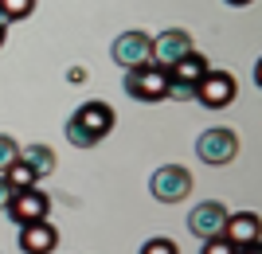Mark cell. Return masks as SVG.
I'll return each mask as SVG.
<instances>
[{
	"instance_id": "obj_5",
	"label": "cell",
	"mask_w": 262,
	"mask_h": 254,
	"mask_svg": "<svg viewBox=\"0 0 262 254\" xmlns=\"http://www.w3.org/2000/svg\"><path fill=\"white\" fill-rule=\"evenodd\" d=\"M110 55H114L118 66H125V71L145 66V63H153V39L145 32H121L118 39H114V47H110Z\"/></svg>"
},
{
	"instance_id": "obj_24",
	"label": "cell",
	"mask_w": 262,
	"mask_h": 254,
	"mask_svg": "<svg viewBox=\"0 0 262 254\" xmlns=\"http://www.w3.org/2000/svg\"><path fill=\"white\" fill-rule=\"evenodd\" d=\"M227 4H235V8H243V4H251V0H227Z\"/></svg>"
},
{
	"instance_id": "obj_17",
	"label": "cell",
	"mask_w": 262,
	"mask_h": 254,
	"mask_svg": "<svg viewBox=\"0 0 262 254\" xmlns=\"http://www.w3.org/2000/svg\"><path fill=\"white\" fill-rule=\"evenodd\" d=\"M12 160H20V145L12 141L8 133H0V172H4Z\"/></svg>"
},
{
	"instance_id": "obj_11",
	"label": "cell",
	"mask_w": 262,
	"mask_h": 254,
	"mask_svg": "<svg viewBox=\"0 0 262 254\" xmlns=\"http://www.w3.org/2000/svg\"><path fill=\"white\" fill-rule=\"evenodd\" d=\"M223 239L235 246H247V243H258V215L254 211H235L231 215L227 211V219H223Z\"/></svg>"
},
{
	"instance_id": "obj_18",
	"label": "cell",
	"mask_w": 262,
	"mask_h": 254,
	"mask_svg": "<svg viewBox=\"0 0 262 254\" xmlns=\"http://www.w3.org/2000/svg\"><path fill=\"white\" fill-rule=\"evenodd\" d=\"M200 254H239V246L227 243L223 235H211V239H204V250Z\"/></svg>"
},
{
	"instance_id": "obj_7",
	"label": "cell",
	"mask_w": 262,
	"mask_h": 254,
	"mask_svg": "<svg viewBox=\"0 0 262 254\" xmlns=\"http://www.w3.org/2000/svg\"><path fill=\"white\" fill-rule=\"evenodd\" d=\"M188 51H196V47H192V35H188L184 28H168V32H161L153 39V63L164 66V71H168L176 59H184Z\"/></svg>"
},
{
	"instance_id": "obj_22",
	"label": "cell",
	"mask_w": 262,
	"mask_h": 254,
	"mask_svg": "<svg viewBox=\"0 0 262 254\" xmlns=\"http://www.w3.org/2000/svg\"><path fill=\"white\" fill-rule=\"evenodd\" d=\"M239 254H262V250H258V243H247V246H239Z\"/></svg>"
},
{
	"instance_id": "obj_1",
	"label": "cell",
	"mask_w": 262,
	"mask_h": 254,
	"mask_svg": "<svg viewBox=\"0 0 262 254\" xmlns=\"http://www.w3.org/2000/svg\"><path fill=\"white\" fill-rule=\"evenodd\" d=\"M125 94L137 98V102H164L168 98V71L157 66V63L125 71Z\"/></svg>"
},
{
	"instance_id": "obj_15",
	"label": "cell",
	"mask_w": 262,
	"mask_h": 254,
	"mask_svg": "<svg viewBox=\"0 0 262 254\" xmlns=\"http://www.w3.org/2000/svg\"><path fill=\"white\" fill-rule=\"evenodd\" d=\"M0 12H4L8 24H20L35 12V0H0Z\"/></svg>"
},
{
	"instance_id": "obj_23",
	"label": "cell",
	"mask_w": 262,
	"mask_h": 254,
	"mask_svg": "<svg viewBox=\"0 0 262 254\" xmlns=\"http://www.w3.org/2000/svg\"><path fill=\"white\" fill-rule=\"evenodd\" d=\"M4 35H8V28H4V24H0V47H4Z\"/></svg>"
},
{
	"instance_id": "obj_20",
	"label": "cell",
	"mask_w": 262,
	"mask_h": 254,
	"mask_svg": "<svg viewBox=\"0 0 262 254\" xmlns=\"http://www.w3.org/2000/svg\"><path fill=\"white\" fill-rule=\"evenodd\" d=\"M12 192H16V188H12L8 180H4V172H0V211L8 207V199H12Z\"/></svg>"
},
{
	"instance_id": "obj_3",
	"label": "cell",
	"mask_w": 262,
	"mask_h": 254,
	"mask_svg": "<svg viewBox=\"0 0 262 254\" xmlns=\"http://www.w3.org/2000/svg\"><path fill=\"white\" fill-rule=\"evenodd\" d=\"M149 192H153V199H161V203H180V199H188V192H192V172L180 165H161L149 176Z\"/></svg>"
},
{
	"instance_id": "obj_19",
	"label": "cell",
	"mask_w": 262,
	"mask_h": 254,
	"mask_svg": "<svg viewBox=\"0 0 262 254\" xmlns=\"http://www.w3.org/2000/svg\"><path fill=\"white\" fill-rule=\"evenodd\" d=\"M141 254H180V246H176L172 239H149V243L141 246Z\"/></svg>"
},
{
	"instance_id": "obj_12",
	"label": "cell",
	"mask_w": 262,
	"mask_h": 254,
	"mask_svg": "<svg viewBox=\"0 0 262 254\" xmlns=\"http://www.w3.org/2000/svg\"><path fill=\"white\" fill-rule=\"evenodd\" d=\"M208 75V59L200 55V51H188L184 59H176L172 66H168V82L172 86H192L196 90V82Z\"/></svg>"
},
{
	"instance_id": "obj_25",
	"label": "cell",
	"mask_w": 262,
	"mask_h": 254,
	"mask_svg": "<svg viewBox=\"0 0 262 254\" xmlns=\"http://www.w3.org/2000/svg\"><path fill=\"white\" fill-rule=\"evenodd\" d=\"M0 24H4V28H8V20H4V12H0Z\"/></svg>"
},
{
	"instance_id": "obj_13",
	"label": "cell",
	"mask_w": 262,
	"mask_h": 254,
	"mask_svg": "<svg viewBox=\"0 0 262 254\" xmlns=\"http://www.w3.org/2000/svg\"><path fill=\"white\" fill-rule=\"evenodd\" d=\"M20 160L32 168L35 176H51V172H55V153L47 149V145H24Z\"/></svg>"
},
{
	"instance_id": "obj_2",
	"label": "cell",
	"mask_w": 262,
	"mask_h": 254,
	"mask_svg": "<svg viewBox=\"0 0 262 254\" xmlns=\"http://www.w3.org/2000/svg\"><path fill=\"white\" fill-rule=\"evenodd\" d=\"M196 153H200L204 165H231V160L239 156V133L227 129V125H215V129L200 133Z\"/></svg>"
},
{
	"instance_id": "obj_8",
	"label": "cell",
	"mask_w": 262,
	"mask_h": 254,
	"mask_svg": "<svg viewBox=\"0 0 262 254\" xmlns=\"http://www.w3.org/2000/svg\"><path fill=\"white\" fill-rule=\"evenodd\" d=\"M223 219H227V207H223L219 199H208V203H196V207H192V215H188V231L204 243V239H211V235L223 231Z\"/></svg>"
},
{
	"instance_id": "obj_14",
	"label": "cell",
	"mask_w": 262,
	"mask_h": 254,
	"mask_svg": "<svg viewBox=\"0 0 262 254\" xmlns=\"http://www.w3.org/2000/svg\"><path fill=\"white\" fill-rule=\"evenodd\" d=\"M4 180H8L12 188L20 192V188H32V184H35V180H39V176H35V172H32V168H28V165H24V160H12V165L4 168Z\"/></svg>"
},
{
	"instance_id": "obj_21",
	"label": "cell",
	"mask_w": 262,
	"mask_h": 254,
	"mask_svg": "<svg viewBox=\"0 0 262 254\" xmlns=\"http://www.w3.org/2000/svg\"><path fill=\"white\" fill-rule=\"evenodd\" d=\"M67 78H71V82H86V71H82V66H75V71H71Z\"/></svg>"
},
{
	"instance_id": "obj_4",
	"label": "cell",
	"mask_w": 262,
	"mask_h": 254,
	"mask_svg": "<svg viewBox=\"0 0 262 254\" xmlns=\"http://www.w3.org/2000/svg\"><path fill=\"white\" fill-rule=\"evenodd\" d=\"M192 98L204 102L208 110H223V106H231V98H235V75H231V71H219V66H208V75L196 82Z\"/></svg>"
},
{
	"instance_id": "obj_9",
	"label": "cell",
	"mask_w": 262,
	"mask_h": 254,
	"mask_svg": "<svg viewBox=\"0 0 262 254\" xmlns=\"http://www.w3.org/2000/svg\"><path fill=\"white\" fill-rule=\"evenodd\" d=\"M55 246H59V231H55V223L35 219V223H24V227H20V250L24 254H51Z\"/></svg>"
},
{
	"instance_id": "obj_16",
	"label": "cell",
	"mask_w": 262,
	"mask_h": 254,
	"mask_svg": "<svg viewBox=\"0 0 262 254\" xmlns=\"http://www.w3.org/2000/svg\"><path fill=\"white\" fill-rule=\"evenodd\" d=\"M67 141L75 145V149H94V145H98V141H94V137H90L86 129H82V125L75 122V118H71V122H67Z\"/></svg>"
},
{
	"instance_id": "obj_6",
	"label": "cell",
	"mask_w": 262,
	"mask_h": 254,
	"mask_svg": "<svg viewBox=\"0 0 262 254\" xmlns=\"http://www.w3.org/2000/svg\"><path fill=\"white\" fill-rule=\"evenodd\" d=\"M12 215V223H35V219H47V211H51V199L43 196V192L35 188H20V192H12V199H8V207H4Z\"/></svg>"
},
{
	"instance_id": "obj_10",
	"label": "cell",
	"mask_w": 262,
	"mask_h": 254,
	"mask_svg": "<svg viewBox=\"0 0 262 254\" xmlns=\"http://www.w3.org/2000/svg\"><path fill=\"white\" fill-rule=\"evenodd\" d=\"M71 118H75V122L82 125V129H86L94 141H102V137L114 129V122H118V118H114V110H110L106 102H82V106H78Z\"/></svg>"
}]
</instances>
